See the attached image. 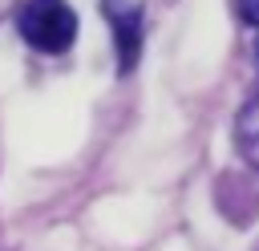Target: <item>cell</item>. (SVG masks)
<instances>
[{
  "instance_id": "obj_1",
  "label": "cell",
  "mask_w": 259,
  "mask_h": 251,
  "mask_svg": "<svg viewBox=\"0 0 259 251\" xmlns=\"http://www.w3.org/2000/svg\"><path fill=\"white\" fill-rule=\"evenodd\" d=\"M16 28L36 53H69L77 40V12L65 0H24L16 12Z\"/></svg>"
},
{
  "instance_id": "obj_3",
  "label": "cell",
  "mask_w": 259,
  "mask_h": 251,
  "mask_svg": "<svg viewBox=\"0 0 259 251\" xmlns=\"http://www.w3.org/2000/svg\"><path fill=\"white\" fill-rule=\"evenodd\" d=\"M113 36H117L121 69H130L138 57V40H142V12H113Z\"/></svg>"
},
{
  "instance_id": "obj_2",
  "label": "cell",
  "mask_w": 259,
  "mask_h": 251,
  "mask_svg": "<svg viewBox=\"0 0 259 251\" xmlns=\"http://www.w3.org/2000/svg\"><path fill=\"white\" fill-rule=\"evenodd\" d=\"M235 146H239V154L259 170V97H255L251 105H243V113H239V121H235Z\"/></svg>"
},
{
  "instance_id": "obj_4",
  "label": "cell",
  "mask_w": 259,
  "mask_h": 251,
  "mask_svg": "<svg viewBox=\"0 0 259 251\" xmlns=\"http://www.w3.org/2000/svg\"><path fill=\"white\" fill-rule=\"evenodd\" d=\"M235 4H239V16L247 24H259V0H235Z\"/></svg>"
}]
</instances>
